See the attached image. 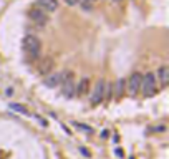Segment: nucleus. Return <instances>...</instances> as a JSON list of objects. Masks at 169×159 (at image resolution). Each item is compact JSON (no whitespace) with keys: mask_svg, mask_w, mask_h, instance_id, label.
<instances>
[{"mask_svg":"<svg viewBox=\"0 0 169 159\" xmlns=\"http://www.w3.org/2000/svg\"><path fill=\"white\" fill-rule=\"evenodd\" d=\"M23 50L27 55H30L32 58H37L41 52V41L38 37L35 35H27L23 37Z\"/></svg>","mask_w":169,"mask_h":159,"instance_id":"nucleus-1","label":"nucleus"},{"mask_svg":"<svg viewBox=\"0 0 169 159\" xmlns=\"http://www.w3.org/2000/svg\"><path fill=\"white\" fill-rule=\"evenodd\" d=\"M61 93L67 96V98H71L75 93H76V85H75V75L73 71H65L61 73Z\"/></svg>","mask_w":169,"mask_h":159,"instance_id":"nucleus-2","label":"nucleus"},{"mask_svg":"<svg viewBox=\"0 0 169 159\" xmlns=\"http://www.w3.org/2000/svg\"><path fill=\"white\" fill-rule=\"evenodd\" d=\"M156 88H157L156 75L153 71L146 73V75L143 76V80H141V88H139V90H143V93H144L146 96H153V94L156 93Z\"/></svg>","mask_w":169,"mask_h":159,"instance_id":"nucleus-3","label":"nucleus"},{"mask_svg":"<svg viewBox=\"0 0 169 159\" xmlns=\"http://www.w3.org/2000/svg\"><path fill=\"white\" fill-rule=\"evenodd\" d=\"M106 85H108V83H106L103 78L96 81L95 88H93V91H91V94H90L93 105H100V103H103V99L106 98Z\"/></svg>","mask_w":169,"mask_h":159,"instance_id":"nucleus-4","label":"nucleus"},{"mask_svg":"<svg viewBox=\"0 0 169 159\" xmlns=\"http://www.w3.org/2000/svg\"><path fill=\"white\" fill-rule=\"evenodd\" d=\"M141 80H143L141 73H133L128 80H124V90H126V93L136 94L139 91V88H141Z\"/></svg>","mask_w":169,"mask_h":159,"instance_id":"nucleus-5","label":"nucleus"},{"mask_svg":"<svg viewBox=\"0 0 169 159\" xmlns=\"http://www.w3.org/2000/svg\"><path fill=\"white\" fill-rule=\"evenodd\" d=\"M28 15H30V18L33 20L37 25H45V23L48 22V13L45 12V10L38 8V7L32 8V10L28 12Z\"/></svg>","mask_w":169,"mask_h":159,"instance_id":"nucleus-6","label":"nucleus"},{"mask_svg":"<svg viewBox=\"0 0 169 159\" xmlns=\"http://www.w3.org/2000/svg\"><path fill=\"white\" fill-rule=\"evenodd\" d=\"M154 75H156V81H159L161 88H166L169 85V66L168 65H162L157 70V73H154Z\"/></svg>","mask_w":169,"mask_h":159,"instance_id":"nucleus-7","label":"nucleus"},{"mask_svg":"<svg viewBox=\"0 0 169 159\" xmlns=\"http://www.w3.org/2000/svg\"><path fill=\"white\" fill-rule=\"evenodd\" d=\"M38 8L45 10L47 13H52L58 8V0H38Z\"/></svg>","mask_w":169,"mask_h":159,"instance_id":"nucleus-8","label":"nucleus"},{"mask_svg":"<svg viewBox=\"0 0 169 159\" xmlns=\"http://www.w3.org/2000/svg\"><path fill=\"white\" fill-rule=\"evenodd\" d=\"M76 93L80 94V96H85V94H88L90 93V78H81L78 81V85H76Z\"/></svg>","mask_w":169,"mask_h":159,"instance_id":"nucleus-9","label":"nucleus"},{"mask_svg":"<svg viewBox=\"0 0 169 159\" xmlns=\"http://www.w3.org/2000/svg\"><path fill=\"white\" fill-rule=\"evenodd\" d=\"M53 70V60L52 58H45L40 61V66H38V71L41 75H50V71Z\"/></svg>","mask_w":169,"mask_h":159,"instance_id":"nucleus-10","label":"nucleus"},{"mask_svg":"<svg viewBox=\"0 0 169 159\" xmlns=\"http://www.w3.org/2000/svg\"><path fill=\"white\" fill-rule=\"evenodd\" d=\"M61 83V73H52L45 78V85L50 86V88H55Z\"/></svg>","mask_w":169,"mask_h":159,"instance_id":"nucleus-11","label":"nucleus"},{"mask_svg":"<svg viewBox=\"0 0 169 159\" xmlns=\"http://www.w3.org/2000/svg\"><path fill=\"white\" fill-rule=\"evenodd\" d=\"M116 94V96H121L123 93H126V90H124V80H118L116 81V85H115V91H113Z\"/></svg>","mask_w":169,"mask_h":159,"instance_id":"nucleus-12","label":"nucleus"},{"mask_svg":"<svg viewBox=\"0 0 169 159\" xmlns=\"http://www.w3.org/2000/svg\"><path fill=\"white\" fill-rule=\"evenodd\" d=\"M10 108H12V109H15V111H18V113L27 114V109H25V108H22L20 105H15V103H12V105H10Z\"/></svg>","mask_w":169,"mask_h":159,"instance_id":"nucleus-13","label":"nucleus"},{"mask_svg":"<svg viewBox=\"0 0 169 159\" xmlns=\"http://www.w3.org/2000/svg\"><path fill=\"white\" fill-rule=\"evenodd\" d=\"M76 128H80V129H83V131H86V132H91V128L90 126H85V124H81V123H76Z\"/></svg>","mask_w":169,"mask_h":159,"instance_id":"nucleus-14","label":"nucleus"},{"mask_svg":"<svg viewBox=\"0 0 169 159\" xmlns=\"http://www.w3.org/2000/svg\"><path fill=\"white\" fill-rule=\"evenodd\" d=\"M63 2H65L67 5H70V7H73V5H76V3H78V0H63Z\"/></svg>","mask_w":169,"mask_h":159,"instance_id":"nucleus-15","label":"nucleus"},{"mask_svg":"<svg viewBox=\"0 0 169 159\" xmlns=\"http://www.w3.org/2000/svg\"><path fill=\"white\" fill-rule=\"evenodd\" d=\"M116 154H118L119 158H123V156H124V154H123V149H116Z\"/></svg>","mask_w":169,"mask_h":159,"instance_id":"nucleus-16","label":"nucleus"},{"mask_svg":"<svg viewBox=\"0 0 169 159\" xmlns=\"http://www.w3.org/2000/svg\"><path fill=\"white\" fill-rule=\"evenodd\" d=\"M113 2H121V0H113Z\"/></svg>","mask_w":169,"mask_h":159,"instance_id":"nucleus-17","label":"nucleus"}]
</instances>
